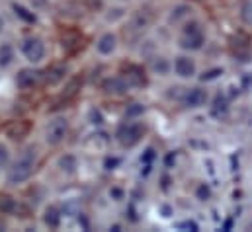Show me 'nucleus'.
Here are the masks:
<instances>
[{"label":"nucleus","mask_w":252,"mask_h":232,"mask_svg":"<svg viewBox=\"0 0 252 232\" xmlns=\"http://www.w3.org/2000/svg\"><path fill=\"white\" fill-rule=\"evenodd\" d=\"M35 170V148L30 146L22 152V156L16 160V164L10 168L8 172V181L10 183H22L26 179H30Z\"/></svg>","instance_id":"nucleus-1"},{"label":"nucleus","mask_w":252,"mask_h":232,"mask_svg":"<svg viewBox=\"0 0 252 232\" xmlns=\"http://www.w3.org/2000/svg\"><path fill=\"white\" fill-rule=\"evenodd\" d=\"M180 45L184 49H189V51H195L203 45V31L199 28V24H189L184 29V35L180 39Z\"/></svg>","instance_id":"nucleus-2"},{"label":"nucleus","mask_w":252,"mask_h":232,"mask_svg":"<svg viewBox=\"0 0 252 232\" xmlns=\"http://www.w3.org/2000/svg\"><path fill=\"white\" fill-rule=\"evenodd\" d=\"M66 133H68V123H66V119L59 117V119H53L49 123L47 133H45V139H47L49 145H59V143L64 141Z\"/></svg>","instance_id":"nucleus-3"},{"label":"nucleus","mask_w":252,"mask_h":232,"mask_svg":"<svg viewBox=\"0 0 252 232\" xmlns=\"http://www.w3.org/2000/svg\"><path fill=\"white\" fill-rule=\"evenodd\" d=\"M143 133H145L143 125H139V123H127V125H124V127L120 129L118 141H120L124 146H133L135 143H139V139L143 137Z\"/></svg>","instance_id":"nucleus-4"},{"label":"nucleus","mask_w":252,"mask_h":232,"mask_svg":"<svg viewBox=\"0 0 252 232\" xmlns=\"http://www.w3.org/2000/svg\"><path fill=\"white\" fill-rule=\"evenodd\" d=\"M22 51L28 60L32 62H39L41 58L45 57V43L39 37H28L22 45Z\"/></svg>","instance_id":"nucleus-5"},{"label":"nucleus","mask_w":252,"mask_h":232,"mask_svg":"<svg viewBox=\"0 0 252 232\" xmlns=\"http://www.w3.org/2000/svg\"><path fill=\"white\" fill-rule=\"evenodd\" d=\"M16 80H18V86H20V88L32 90V88H35V86L39 84L41 72H39V70H33V68H24V70H20V74H18Z\"/></svg>","instance_id":"nucleus-6"},{"label":"nucleus","mask_w":252,"mask_h":232,"mask_svg":"<svg viewBox=\"0 0 252 232\" xmlns=\"http://www.w3.org/2000/svg\"><path fill=\"white\" fill-rule=\"evenodd\" d=\"M205 100H207V92L201 88H191L184 96V104L188 108H201L205 104Z\"/></svg>","instance_id":"nucleus-7"},{"label":"nucleus","mask_w":252,"mask_h":232,"mask_svg":"<svg viewBox=\"0 0 252 232\" xmlns=\"http://www.w3.org/2000/svg\"><path fill=\"white\" fill-rule=\"evenodd\" d=\"M174 70H176L178 76L189 78V76L195 74V62H193L189 57H178L176 58V62H174Z\"/></svg>","instance_id":"nucleus-8"},{"label":"nucleus","mask_w":252,"mask_h":232,"mask_svg":"<svg viewBox=\"0 0 252 232\" xmlns=\"http://www.w3.org/2000/svg\"><path fill=\"white\" fill-rule=\"evenodd\" d=\"M127 88H129V84H127L124 78H108L106 82H104V90L108 92V94H126Z\"/></svg>","instance_id":"nucleus-9"},{"label":"nucleus","mask_w":252,"mask_h":232,"mask_svg":"<svg viewBox=\"0 0 252 232\" xmlns=\"http://www.w3.org/2000/svg\"><path fill=\"white\" fill-rule=\"evenodd\" d=\"M96 49H98L102 55H112L114 49H116V37H114L112 33H104V35L98 39Z\"/></svg>","instance_id":"nucleus-10"},{"label":"nucleus","mask_w":252,"mask_h":232,"mask_svg":"<svg viewBox=\"0 0 252 232\" xmlns=\"http://www.w3.org/2000/svg\"><path fill=\"white\" fill-rule=\"evenodd\" d=\"M28 131H30V125L24 123V121H12L6 127V133H8L10 139H22V137L28 135Z\"/></svg>","instance_id":"nucleus-11"},{"label":"nucleus","mask_w":252,"mask_h":232,"mask_svg":"<svg viewBox=\"0 0 252 232\" xmlns=\"http://www.w3.org/2000/svg\"><path fill=\"white\" fill-rule=\"evenodd\" d=\"M64 74H66V66H64V64H55V66H51V68L47 70L45 80H47L49 86H55V84H59V82L63 80Z\"/></svg>","instance_id":"nucleus-12"},{"label":"nucleus","mask_w":252,"mask_h":232,"mask_svg":"<svg viewBox=\"0 0 252 232\" xmlns=\"http://www.w3.org/2000/svg\"><path fill=\"white\" fill-rule=\"evenodd\" d=\"M43 221L49 229H57L61 225V215L57 211V207H47L45 209V215H43Z\"/></svg>","instance_id":"nucleus-13"},{"label":"nucleus","mask_w":252,"mask_h":232,"mask_svg":"<svg viewBox=\"0 0 252 232\" xmlns=\"http://www.w3.org/2000/svg\"><path fill=\"white\" fill-rule=\"evenodd\" d=\"M12 60H14V49H12V45H10V43H2V45H0V66L4 68V66H8Z\"/></svg>","instance_id":"nucleus-14"},{"label":"nucleus","mask_w":252,"mask_h":232,"mask_svg":"<svg viewBox=\"0 0 252 232\" xmlns=\"http://www.w3.org/2000/svg\"><path fill=\"white\" fill-rule=\"evenodd\" d=\"M12 8H14L16 16H18V18H22L24 22H28V24H33V22H35V14H33V12H30L26 6H22V4H14Z\"/></svg>","instance_id":"nucleus-15"},{"label":"nucleus","mask_w":252,"mask_h":232,"mask_svg":"<svg viewBox=\"0 0 252 232\" xmlns=\"http://www.w3.org/2000/svg\"><path fill=\"white\" fill-rule=\"evenodd\" d=\"M135 84V86H141V84H145V76H143V72L137 68V66H129V72H127V84Z\"/></svg>","instance_id":"nucleus-16"},{"label":"nucleus","mask_w":252,"mask_h":232,"mask_svg":"<svg viewBox=\"0 0 252 232\" xmlns=\"http://www.w3.org/2000/svg\"><path fill=\"white\" fill-rule=\"evenodd\" d=\"M241 18L245 24L252 26V0H247L243 2V8H241Z\"/></svg>","instance_id":"nucleus-17"},{"label":"nucleus","mask_w":252,"mask_h":232,"mask_svg":"<svg viewBox=\"0 0 252 232\" xmlns=\"http://www.w3.org/2000/svg\"><path fill=\"white\" fill-rule=\"evenodd\" d=\"M80 84H82V80H80V78H74V80L66 86V90H64V98H72V96H76L78 90H80Z\"/></svg>","instance_id":"nucleus-18"},{"label":"nucleus","mask_w":252,"mask_h":232,"mask_svg":"<svg viewBox=\"0 0 252 232\" xmlns=\"http://www.w3.org/2000/svg\"><path fill=\"white\" fill-rule=\"evenodd\" d=\"M14 207H16V203L12 197H0V211L2 213H12Z\"/></svg>","instance_id":"nucleus-19"},{"label":"nucleus","mask_w":252,"mask_h":232,"mask_svg":"<svg viewBox=\"0 0 252 232\" xmlns=\"http://www.w3.org/2000/svg\"><path fill=\"white\" fill-rule=\"evenodd\" d=\"M59 166H61L63 170H66V172H72V170L76 168V160H74L72 156H63L61 162H59Z\"/></svg>","instance_id":"nucleus-20"},{"label":"nucleus","mask_w":252,"mask_h":232,"mask_svg":"<svg viewBox=\"0 0 252 232\" xmlns=\"http://www.w3.org/2000/svg\"><path fill=\"white\" fill-rule=\"evenodd\" d=\"M153 66H155V70H157V72H160V74L168 72V62H166V58L157 57L155 58V62H153Z\"/></svg>","instance_id":"nucleus-21"},{"label":"nucleus","mask_w":252,"mask_h":232,"mask_svg":"<svg viewBox=\"0 0 252 232\" xmlns=\"http://www.w3.org/2000/svg\"><path fill=\"white\" fill-rule=\"evenodd\" d=\"M188 12H189V8H188V6H178V8L174 10V14H172V20H174V22H178L180 18H184V16H188Z\"/></svg>","instance_id":"nucleus-22"},{"label":"nucleus","mask_w":252,"mask_h":232,"mask_svg":"<svg viewBox=\"0 0 252 232\" xmlns=\"http://www.w3.org/2000/svg\"><path fill=\"white\" fill-rule=\"evenodd\" d=\"M141 114H143V106H141V104H133L131 108H127V112H126L127 117H137V116H141Z\"/></svg>","instance_id":"nucleus-23"},{"label":"nucleus","mask_w":252,"mask_h":232,"mask_svg":"<svg viewBox=\"0 0 252 232\" xmlns=\"http://www.w3.org/2000/svg\"><path fill=\"white\" fill-rule=\"evenodd\" d=\"M8 160H10V152H8V148L4 145H0V166H6Z\"/></svg>","instance_id":"nucleus-24"},{"label":"nucleus","mask_w":252,"mask_h":232,"mask_svg":"<svg viewBox=\"0 0 252 232\" xmlns=\"http://www.w3.org/2000/svg\"><path fill=\"white\" fill-rule=\"evenodd\" d=\"M221 74V68H213V70H209V72H205L203 76H201V80L205 82V80H213V78H217Z\"/></svg>","instance_id":"nucleus-25"},{"label":"nucleus","mask_w":252,"mask_h":232,"mask_svg":"<svg viewBox=\"0 0 252 232\" xmlns=\"http://www.w3.org/2000/svg\"><path fill=\"white\" fill-rule=\"evenodd\" d=\"M197 197H199V199H201V201H205V199H207V197H209V189H207V187H205V185H201V187H199V189H197Z\"/></svg>","instance_id":"nucleus-26"},{"label":"nucleus","mask_w":252,"mask_h":232,"mask_svg":"<svg viewBox=\"0 0 252 232\" xmlns=\"http://www.w3.org/2000/svg\"><path fill=\"white\" fill-rule=\"evenodd\" d=\"M180 229H188V231H197V225H195V223H191V221H186V223H182V225H180Z\"/></svg>","instance_id":"nucleus-27"},{"label":"nucleus","mask_w":252,"mask_h":232,"mask_svg":"<svg viewBox=\"0 0 252 232\" xmlns=\"http://www.w3.org/2000/svg\"><path fill=\"white\" fill-rule=\"evenodd\" d=\"M2 28H4V20L0 18V31H2Z\"/></svg>","instance_id":"nucleus-28"}]
</instances>
